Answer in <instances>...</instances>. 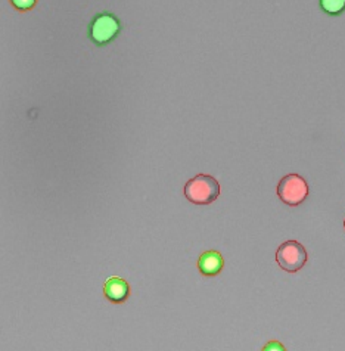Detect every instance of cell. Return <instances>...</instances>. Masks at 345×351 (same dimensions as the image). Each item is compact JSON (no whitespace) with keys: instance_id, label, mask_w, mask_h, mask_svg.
Wrapping results in <instances>:
<instances>
[{"instance_id":"obj_1","label":"cell","mask_w":345,"mask_h":351,"mask_svg":"<svg viewBox=\"0 0 345 351\" xmlns=\"http://www.w3.org/2000/svg\"><path fill=\"white\" fill-rule=\"evenodd\" d=\"M185 197L196 206H209L220 197V183L210 174H198L185 184Z\"/></svg>"},{"instance_id":"obj_2","label":"cell","mask_w":345,"mask_h":351,"mask_svg":"<svg viewBox=\"0 0 345 351\" xmlns=\"http://www.w3.org/2000/svg\"><path fill=\"white\" fill-rule=\"evenodd\" d=\"M121 32V23L111 12H101L92 18L87 27V37L95 46L102 47L112 43Z\"/></svg>"},{"instance_id":"obj_6","label":"cell","mask_w":345,"mask_h":351,"mask_svg":"<svg viewBox=\"0 0 345 351\" xmlns=\"http://www.w3.org/2000/svg\"><path fill=\"white\" fill-rule=\"evenodd\" d=\"M223 267H224V258L220 252L215 250L202 252L198 258V269L204 276L213 278V276L220 275Z\"/></svg>"},{"instance_id":"obj_8","label":"cell","mask_w":345,"mask_h":351,"mask_svg":"<svg viewBox=\"0 0 345 351\" xmlns=\"http://www.w3.org/2000/svg\"><path fill=\"white\" fill-rule=\"evenodd\" d=\"M11 5L16 9V11L27 12L37 5V0H11Z\"/></svg>"},{"instance_id":"obj_5","label":"cell","mask_w":345,"mask_h":351,"mask_svg":"<svg viewBox=\"0 0 345 351\" xmlns=\"http://www.w3.org/2000/svg\"><path fill=\"white\" fill-rule=\"evenodd\" d=\"M104 294L111 303L123 304L130 297V285L124 279L114 276L105 282Z\"/></svg>"},{"instance_id":"obj_7","label":"cell","mask_w":345,"mask_h":351,"mask_svg":"<svg viewBox=\"0 0 345 351\" xmlns=\"http://www.w3.org/2000/svg\"><path fill=\"white\" fill-rule=\"evenodd\" d=\"M320 9L331 16H340L345 12V0H319Z\"/></svg>"},{"instance_id":"obj_9","label":"cell","mask_w":345,"mask_h":351,"mask_svg":"<svg viewBox=\"0 0 345 351\" xmlns=\"http://www.w3.org/2000/svg\"><path fill=\"white\" fill-rule=\"evenodd\" d=\"M273 348H278V350H285L283 346H281L278 341H270V343L264 347V350H273Z\"/></svg>"},{"instance_id":"obj_4","label":"cell","mask_w":345,"mask_h":351,"mask_svg":"<svg viewBox=\"0 0 345 351\" xmlns=\"http://www.w3.org/2000/svg\"><path fill=\"white\" fill-rule=\"evenodd\" d=\"M309 254L298 241H287L276 251V261L282 270L297 273L307 265Z\"/></svg>"},{"instance_id":"obj_3","label":"cell","mask_w":345,"mask_h":351,"mask_svg":"<svg viewBox=\"0 0 345 351\" xmlns=\"http://www.w3.org/2000/svg\"><path fill=\"white\" fill-rule=\"evenodd\" d=\"M276 192L283 204L289 207H297L307 199L310 188L300 174H287L281 179Z\"/></svg>"},{"instance_id":"obj_10","label":"cell","mask_w":345,"mask_h":351,"mask_svg":"<svg viewBox=\"0 0 345 351\" xmlns=\"http://www.w3.org/2000/svg\"><path fill=\"white\" fill-rule=\"evenodd\" d=\"M344 228H345V220H344Z\"/></svg>"}]
</instances>
